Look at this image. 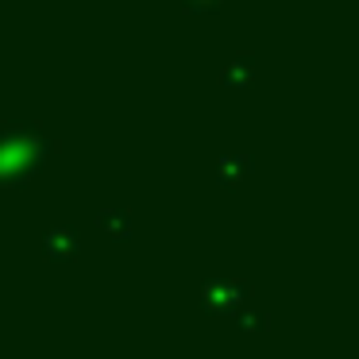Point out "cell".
I'll return each mask as SVG.
<instances>
[{
  "label": "cell",
  "instance_id": "6da1fadb",
  "mask_svg": "<svg viewBox=\"0 0 359 359\" xmlns=\"http://www.w3.org/2000/svg\"><path fill=\"white\" fill-rule=\"evenodd\" d=\"M55 143L32 120H12L0 124V186H24L43 170Z\"/></svg>",
  "mask_w": 359,
  "mask_h": 359
},
{
  "label": "cell",
  "instance_id": "7a4b0ae2",
  "mask_svg": "<svg viewBox=\"0 0 359 359\" xmlns=\"http://www.w3.org/2000/svg\"><path fill=\"white\" fill-rule=\"evenodd\" d=\"M251 297V286L243 278H209L201 286V309L209 313H236Z\"/></svg>",
  "mask_w": 359,
  "mask_h": 359
},
{
  "label": "cell",
  "instance_id": "3957f363",
  "mask_svg": "<svg viewBox=\"0 0 359 359\" xmlns=\"http://www.w3.org/2000/svg\"><path fill=\"white\" fill-rule=\"evenodd\" d=\"M93 224H97V232L109 236V240H132L135 236V220H132V212H128L124 205H109V209H101Z\"/></svg>",
  "mask_w": 359,
  "mask_h": 359
},
{
  "label": "cell",
  "instance_id": "277c9868",
  "mask_svg": "<svg viewBox=\"0 0 359 359\" xmlns=\"http://www.w3.org/2000/svg\"><path fill=\"white\" fill-rule=\"evenodd\" d=\"M251 170H255V158L243 155V151H240V155H220L217 166H212V174H217V182L224 189H236L240 182H248Z\"/></svg>",
  "mask_w": 359,
  "mask_h": 359
},
{
  "label": "cell",
  "instance_id": "5b68a950",
  "mask_svg": "<svg viewBox=\"0 0 359 359\" xmlns=\"http://www.w3.org/2000/svg\"><path fill=\"white\" fill-rule=\"evenodd\" d=\"M43 255L50 263H74L78 259V232L74 228H50L43 236Z\"/></svg>",
  "mask_w": 359,
  "mask_h": 359
},
{
  "label": "cell",
  "instance_id": "8992f818",
  "mask_svg": "<svg viewBox=\"0 0 359 359\" xmlns=\"http://www.w3.org/2000/svg\"><path fill=\"white\" fill-rule=\"evenodd\" d=\"M255 66H259L255 55H236L232 62L220 70V86L224 89H248L251 81H255Z\"/></svg>",
  "mask_w": 359,
  "mask_h": 359
},
{
  "label": "cell",
  "instance_id": "52a82bcc",
  "mask_svg": "<svg viewBox=\"0 0 359 359\" xmlns=\"http://www.w3.org/2000/svg\"><path fill=\"white\" fill-rule=\"evenodd\" d=\"M236 320H240V328H243L248 336H263L266 328H271V317H266L263 309H251L248 302H243L240 309H236Z\"/></svg>",
  "mask_w": 359,
  "mask_h": 359
},
{
  "label": "cell",
  "instance_id": "ba28073f",
  "mask_svg": "<svg viewBox=\"0 0 359 359\" xmlns=\"http://www.w3.org/2000/svg\"><path fill=\"white\" fill-rule=\"evenodd\" d=\"M220 8H224V0H182V12H189V16H201V12L217 16Z\"/></svg>",
  "mask_w": 359,
  "mask_h": 359
}]
</instances>
